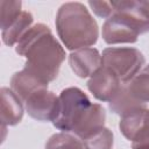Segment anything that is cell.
I'll list each match as a JSON object with an SVG mask.
<instances>
[{
	"label": "cell",
	"instance_id": "ba28073f",
	"mask_svg": "<svg viewBox=\"0 0 149 149\" xmlns=\"http://www.w3.org/2000/svg\"><path fill=\"white\" fill-rule=\"evenodd\" d=\"M69 64L78 77L87 78L101 68L102 59L95 48H84L72 51L69 55Z\"/></svg>",
	"mask_w": 149,
	"mask_h": 149
},
{
	"label": "cell",
	"instance_id": "7a4b0ae2",
	"mask_svg": "<svg viewBox=\"0 0 149 149\" xmlns=\"http://www.w3.org/2000/svg\"><path fill=\"white\" fill-rule=\"evenodd\" d=\"M55 24L58 37L68 50L91 48L98 41V23L81 2L63 3L57 10Z\"/></svg>",
	"mask_w": 149,
	"mask_h": 149
},
{
	"label": "cell",
	"instance_id": "4fadbf2b",
	"mask_svg": "<svg viewBox=\"0 0 149 149\" xmlns=\"http://www.w3.org/2000/svg\"><path fill=\"white\" fill-rule=\"evenodd\" d=\"M108 107L114 114L123 116L132 112L147 108V105L134 98L132 93L128 91L127 85L123 84L120 91L118 92V94L108 102Z\"/></svg>",
	"mask_w": 149,
	"mask_h": 149
},
{
	"label": "cell",
	"instance_id": "8fae6325",
	"mask_svg": "<svg viewBox=\"0 0 149 149\" xmlns=\"http://www.w3.org/2000/svg\"><path fill=\"white\" fill-rule=\"evenodd\" d=\"M10 88L24 102L27 98L41 88H48V84L26 69L15 72L10 79Z\"/></svg>",
	"mask_w": 149,
	"mask_h": 149
},
{
	"label": "cell",
	"instance_id": "ffe728a7",
	"mask_svg": "<svg viewBox=\"0 0 149 149\" xmlns=\"http://www.w3.org/2000/svg\"><path fill=\"white\" fill-rule=\"evenodd\" d=\"M133 149H149V108L146 111L143 121L132 141Z\"/></svg>",
	"mask_w": 149,
	"mask_h": 149
},
{
	"label": "cell",
	"instance_id": "d6986e66",
	"mask_svg": "<svg viewBox=\"0 0 149 149\" xmlns=\"http://www.w3.org/2000/svg\"><path fill=\"white\" fill-rule=\"evenodd\" d=\"M21 1H9L1 0L0 1V24L1 30L9 27L23 12L21 9Z\"/></svg>",
	"mask_w": 149,
	"mask_h": 149
},
{
	"label": "cell",
	"instance_id": "2e32d148",
	"mask_svg": "<svg viewBox=\"0 0 149 149\" xmlns=\"http://www.w3.org/2000/svg\"><path fill=\"white\" fill-rule=\"evenodd\" d=\"M147 109L148 108L139 109V111H135V112H132L129 114L121 116L119 128H120V132L122 133V135L127 140L133 141V139L135 137V135H136L137 130L140 129V126L143 121Z\"/></svg>",
	"mask_w": 149,
	"mask_h": 149
},
{
	"label": "cell",
	"instance_id": "44dd1931",
	"mask_svg": "<svg viewBox=\"0 0 149 149\" xmlns=\"http://www.w3.org/2000/svg\"><path fill=\"white\" fill-rule=\"evenodd\" d=\"M88 6L97 16L106 20L114 13L112 1H88Z\"/></svg>",
	"mask_w": 149,
	"mask_h": 149
},
{
	"label": "cell",
	"instance_id": "ac0fdd59",
	"mask_svg": "<svg viewBox=\"0 0 149 149\" xmlns=\"http://www.w3.org/2000/svg\"><path fill=\"white\" fill-rule=\"evenodd\" d=\"M44 149H84V146L74 135L61 132L50 136Z\"/></svg>",
	"mask_w": 149,
	"mask_h": 149
},
{
	"label": "cell",
	"instance_id": "9a60e30c",
	"mask_svg": "<svg viewBox=\"0 0 149 149\" xmlns=\"http://www.w3.org/2000/svg\"><path fill=\"white\" fill-rule=\"evenodd\" d=\"M126 85L134 98L147 105L149 102V64Z\"/></svg>",
	"mask_w": 149,
	"mask_h": 149
},
{
	"label": "cell",
	"instance_id": "7c38bea8",
	"mask_svg": "<svg viewBox=\"0 0 149 149\" xmlns=\"http://www.w3.org/2000/svg\"><path fill=\"white\" fill-rule=\"evenodd\" d=\"M106 112L100 104H92L88 108L84 119L79 122V125L73 129L74 136L79 140H84L91 134L98 132L99 129L105 127Z\"/></svg>",
	"mask_w": 149,
	"mask_h": 149
},
{
	"label": "cell",
	"instance_id": "8992f818",
	"mask_svg": "<svg viewBox=\"0 0 149 149\" xmlns=\"http://www.w3.org/2000/svg\"><path fill=\"white\" fill-rule=\"evenodd\" d=\"M58 97L48 88L37 90L24 101L26 112L37 121L54 122L58 114Z\"/></svg>",
	"mask_w": 149,
	"mask_h": 149
},
{
	"label": "cell",
	"instance_id": "277c9868",
	"mask_svg": "<svg viewBox=\"0 0 149 149\" xmlns=\"http://www.w3.org/2000/svg\"><path fill=\"white\" fill-rule=\"evenodd\" d=\"M102 66L113 72L122 84H128L143 68L144 56L136 48L111 47L101 54Z\"/></svg>",
	"mask_w": 149,
	"mask_h": 149
},
{
	"label": "cell",
	"instance_id": "e0dca14e",
	"mask_svg": "<svg viewBox=\"0 0 149 149\" xmlns=\"http://www.w3.org/2000/svg\"><path fill=\"white\" fill-rule=\"evenodd\" d=\"M81 142L84 149H112L114 143V135L111 129L104 127L81 140Z\"/></svg>",
	"mask_w": 149,
	"mask_h": 149
},
{
	"label": "cell",
	"instance_id": "52a82bcc",
	"mask_svg": "<svg viewBox=\"0 0 149 149\" xmlns=\"http://www.w3.org/2000/svg\"><path fill=\"white\" fill-rule=\"evenodd\" d=\"M122 85L121 80L102 65L87 81V88L93 97L100 101L108 102L118 94Z\"/></svg>",
	"mask_w": 149,
	"mask_h": 149
},
{
	"label": "cell",
	"instance_id": "6da1fadb",
	"mask_svg": "<svg viewBox=\"0 0 149 149\" xmlns=\"http://www.w3.org/2000/svg\"><path fill=\"white\" fill-rule=\"evenodd\" d=\"M15 51L27 59L23 69L47 84L57 78L65 59L64 48L43 23L33 24L17 42Z\"/></svg>",
	"mask_w": 149,
	"mask_h": 149
},
{
	"label": "cell",
	"instance_id": "5b68a950",
	"mask_svg": "<svg viewBox=\"0 0 149 149\" xmlns=\"http://www.w3.org/2000/svg\"><path fill=\"white\" fill-rule=\"evenodd\" d=\"M101 35L107 44H120L135 43L141 34L128 16L114 10L102 24Z\"/></svg>",
	"mask_w": 149,
	"mask_h": 149
},
{
	"label": "cell",
	"instance_id": "5bb4252c",
	"mask_svg": "<svg viewBox=\"0 0 149 149\" xmlns=\"http://www.w3.org/2000/svg\"><path fill=\"white\" fill-rule=\"evenodd\" d=\"M33 22H34V17H33L31 13H29L27 10H23L20 14V16L9 27L1 30L2 42L8 47L17 44L20 38L33 26Z\"/></svg>",
	"mask_w": 149,
	"mask_h": 149
},
{
	"label": "cell",
	"instance_id": "3957f363",
	"mask_svg": "<svg viewBox=\"0 0 149 149\" xmlns=\"http://www.w3.org/2000/svg\"><path fill=\"white\" fill-rule=\"evenodd\" d=\"M58 99V114L52 125L64 133H72L86 115L92 102L78 87L64 88Z\"/></svg>",
	"mask_w": 149,
	"mask_h": 149
},
{
	"label": "cell",
	"instance_id": "9c48e42d",
	"mask_svg": "<svg viewBox=\"0 0 149 149\" xmlns=\"http://www.w3.org/2000/svg\"><path fill=\"white\" fill-rule=\"evenodd\" d=\"M112 5L114 10L128 16L141 34L149 31V1L121 0L112 1Z\"/></svg>",
	"mask_w": 149,
	"mask_h": 149
},
{
	"label": "cell",
	"instance_id": "30bf717a",
	"mask_svg": "<svg viewBox=\"0 0 149 149\" xmlns=\"http://www.w3.org/2000/svg\"><path fill=\"white\" fill-rule=\"evenodd\" d=\"M1 95V123L2 129L7 126L17 125L23 118V105L22 100L14 93L12 88L2 87L0 91Z\"/></svg>",
	"mask_w": 149,
	"mask_h": 149
}]
</instances>
